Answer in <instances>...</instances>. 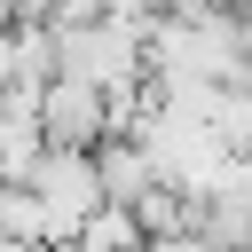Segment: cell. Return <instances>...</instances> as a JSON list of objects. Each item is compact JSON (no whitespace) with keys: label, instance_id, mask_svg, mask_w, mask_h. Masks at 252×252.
Here are the masks:
<instances>
[{"label":"cell","instance_id":"1","mask_svg":"<svg viewBox=\"0 0 252 252\" xmlns=\"http://www.w3.org/2000/svg\"><path fill=\"white\" fill-rule=\"evenodd\" d=\"M16 189L32 197V213H39V244H47V252H63V244L102 213V189H94V158H87V150H39L32 173H24Z\"/></svg>","mask_w":252,"mask_h":252}]
</instances>
